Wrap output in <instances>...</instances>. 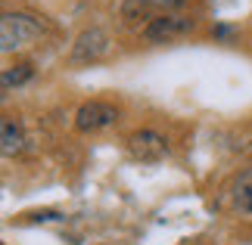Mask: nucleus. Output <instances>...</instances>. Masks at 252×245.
I'll list each match as a JSON object with an SVG mask.
<instances>
[{
    "label": "nucleus",
    "instance_id": "2",
    "mask_svg": "<svg viewBox=\"0 0 252 245\" xmlns=\"http://www.w3.org/2000/svg\"><path fill=\"white\" fill-rule=\"evenodd\" d=\"M196 28V19H187V16H156L143 25V41L150 44H168L174 37H184Z\"/></svg>",
    "mask_w": 252,
    "mask_h": 245
},
{
    "label": "nucleus",
    "instance_id": "5",
    "mask_svg": "<svg viewBox=\"0 0 252 245\" xmlns=\"http://www.w3.org/2000/svg\"><path fill=\"white\" fill-rule=\"evenodd\" d=\"M128 149H131V155L137 162L156 164V162H162L168 155V140L162 134H156V131H137V134H131Z\"/></svg>",
    "mask_w": 252,
    "mask_h": 245
},
{
    "label": "nucleus",
    "instance_id": "6",
    "mask_svg": "<svg viewBox=\"0 0 252 245\" xmlns=\"http://www.w3.org/2000/svg\"><path fill=\"white\" fill-rule=\"evenodd\" d=\"M0 149H3V155H16L25 149V134L13 118H3V124H0Z\"/></svg>",
    "mask_w": 252,
    "mask_h": 245
},
{
    "label": "nucleus",
    "instance_id": "9",
    "mask_svg": "<svg viewBox=\"0 0 252 245\" xmlns=\"http://www.w3.org/2000/svg\"><path fill=\"white\" fill-rule=\"evenodd\" d=\"M140 3L147 6V9H165V13H168V9H178V6H184L187 0H140Z\"/></svg>",
    "mask_w": 252,
    "mask_h": 245
},
{
    "label": "nucleus",
    "instance_id": "8",
    "mask_svg": "<svg viewBox=\"0 0 252 245\" xmlns=\"http://www.w3.org/2000/svg\"><path fill=\"white\" fill-rule=\"evenodd\" d=\"M32 75H34V68L32 62H19V65H9L3 68V75H0V87L9 93L13 87H22L25 81H32Z\"/></svg>",
    "mask_w": 252,
    "mask_h": 245
},
{
    "label": "nucleus",
    "instance_id": "1",
    "mask_svg": "<svg viewBox=\"0 0 252 245\" xmlns=\"http://www.w3.org/2000/svg\"><path fill=\"white\" fill-rule=\"evenodd\" d=\"M41 31H44L41 19L28 13H3V19H0V47H3V53H13L19 47L32 44L34 37H41Z\"/></svg>",
    "mask_w": 252,
    "mask_h": 245
},
{
    "label": "nucleus",
    "instance_id": "3",
    "mask_svg": "<svg viewBox=\"0 0 252 245\" xmlns=\"http://www.w3.org/2000/svg\"><path fill=\"white\" fill-rule=\"evenodd\" d=\"M115 121H119V109L109 106V103H103V100H91L75 112V127H78L81 134L106 131V127H112Z\"/></svg>",
    "mask_w": 252,
    "mask_h": 245
},
{
    "label": "nucleus",
    "instance_id": "7",
    "mask_svg": "<svg viewBox=\"0 0 252 245\" xmlns=\"http://www.w3.org/2000/svg\"><path fill=\"white\" fill-rule=\"evenodd\" d=\"M230 195H234V208H237V211L252 214V168L243 171V174L234 180V190H230Z\"/></svg>",
    "mask_w": 252,
    "mask_h": 245
},
{
    "label": "nucleus",
    "instance_id": "4",
    "mask_svg": "<svg viewBox=\"0 0 252 245\" xmlns=\"http://www.w3.org/2000/svg\"><path fill=\"white\" fill-rule=\"evenodd\" d=\"M109 53V34L103 28H87V31L78 34V41L72 44V53L69 59L75 65H87V62H96Z\"/></svg>",
    "mask_w": 252,
    "mask_h": 245
}]
</instances>
